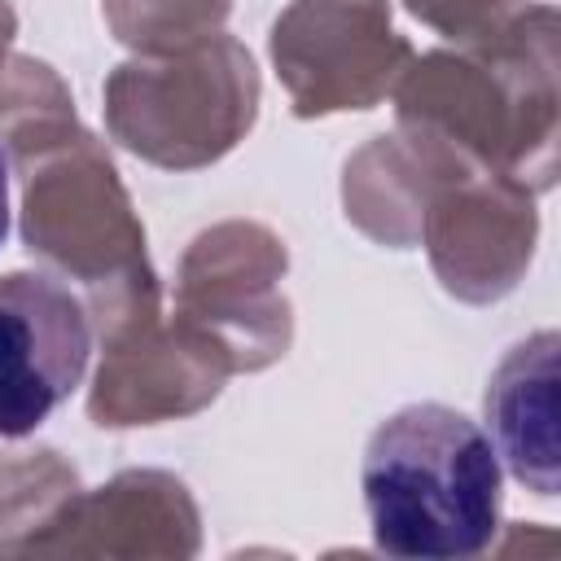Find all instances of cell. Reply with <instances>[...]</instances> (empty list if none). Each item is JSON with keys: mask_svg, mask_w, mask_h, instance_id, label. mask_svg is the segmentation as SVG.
I'll use <instances>...</instances> for the list:
<instances>
[{"mask_svg": "<svg viewBox=\"0 0 561 561\" xmlns=\"http://www.w3.org/2000/svg\"><path fill=\"white\" fill-rule=\"evenodd\" d=\"M373 543L390 557H478L500 530V451L447 403H408L386 416L359 465Z\"/></svg>", "mask_w": 561, "mask_h": 561, "instance_id": "cell-1", "label": "cell"}, {"mask_svg": "<svg viewBox=\"0 0 561 561\" xmlns=\"http://www.w3.org/2000/svg\"><path fill=\"white\" fill-rule=\"evenodd\" d=\"M88 355V311L61 280L0 276V438L39 430L83 381Z\"/></svg>", "mask_w": 561, "mask_h": 561, "instance_id": "cell-2", "label": "cell"}, {"mask_svg": "<svg viewBox=\"0 0 561 561\" xmlns=\"http://www.w3.org/2000/svg\"><path fill=\"white\" fill-rule=\"evenodd\" d=\"M543 337V333H539ZM539 337L517 346L491 390H486V416L500 434V447L513 465V473L522 482H530L539 495H552L557 491V443H552V381H543L535 390V403L526 399V377H530V364H535V351H539Z\"/></svg>", "mask_w": 561, "mask_h": 561, "instance_id": "cell-3", "label": "cell"}, {"mask_svg": "<svg viewBox=\"0 0 561 561\" xmlns=\"http://www.w3.org/2000/svg\"><path fill=\"white\" fill-rule=\"evenodd\" d=\"M9 237V162H4V149H0V241Z\"/></svg>", "mask_w": 561, "mask_h": 561, "instance_id": "cell-4", "label": "cell"}]
</instances>
